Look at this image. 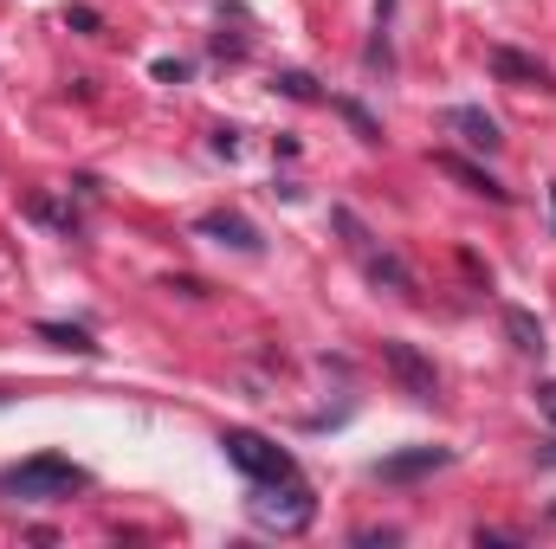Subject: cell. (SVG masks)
<instances>
[{"mask_svg":"<svg viewBox=\"0 0 556 549\" xmlns=\"http://www.w3.org/2000/svg\"><path fill=\"white\" fill-rule=\"evenodd\" d=\"M72 491H85V465H72L65 452H33L13 472H0V498H20V505H59Z\"/></svg>","mask_w":556,"mask_h":549,"instance_id":"6da1fadb","label":"cell"},{"mask_svg":"<svg viewBox=\"0 0 556 549\" xmlns=\"http://www.w3.org/2000/svg\"><path fill=\"white\" fill-rule=\"evenodd\" d=\"M247 511H253V524H260V531L298 537V531H311V518H317V498H311L298 478H278V485H260V498H253Z\"/></svg>","mask_w":556,"mask_h":549,"instance_id":"7a4b0ae2","label":"cell"},{"mask_svg":"<svg viewBox=\"0 0 556 549\" xmlns=\"http://www.w3.org/2000/svg\"><path fill=\"white\" fill-rule=\"evenodd\" d=\"M220 446H227V465H240L253 485H278V478H298V465H291V452L273 446L266 433H247V426H233V433H220Z\"/></svg>","mask_w":556,"mask_h":549,"instance_id":"3957f363","label":"cell"},{"mask_svg":"<svg viewBox=\"0 0 556 549\" xmlns=\"http://www.w3.org/2000/svg\"><path fill=\"white\" fill-rule=\"evenodd\" d=\"M382 362H389V375L402 382V395H408V401H433V395H440V375H433V362L420 356L415 343L389 336V343H382Z\"/></svg>","mask_w":556,"mask_h":549,"instance_id":"277c9868","label":"cell"},{"mask_svg":"<svg viewBox=\"0 0 556 549\" xmlns=\"http://www.w3.org/2000/svg\"><path fill=\"white\" fill-rule=\"evenodd\" d=\"M453 465V446H402L389 459H376V478L382 485H415V478H433Z\"/></svg>","mask_w":556,"mask_h":549,"instance_id":"5b68a950","label":"cell"},{"mask_svg":"<svg viewBox=\"0 0 556 549\" xmlns=\"http://www.w3.org/2000/svg\"><path fill=\"white\" fill-rule=\"evenodd\" d=\"M433 168H440V175H453V181H466L472 194H485V201H498V207L511 201V188H505L498 175H485V168H472V162H466V155H453V149H446V155H433Z\"/></svg>","mask_w":556,"mask_h":549,"instance_id":"8992f818","label":"cell"},{"mask_svg":"<svg viewBox=\"0 0 556 549\" xmlns=\"http://www.w3.org/2000/svg\"><path fill=\"white\" fill-rule=\"evenodd\" d=\"M201 233L207 240H220V246H233V253H260L266 240H260V227L253 220H240V214H201Z\"/></svg>","mask_w":556,"mask_h":549,"instance_id":"52a82bcc","label":"cell"},{"mask_svg":"<svg viewBox=\"0 0 556 549\" xmlns=\"http://www.w3.org/2000/svg\"><path fill=\"white\" fill-rule=\"evenodd\" d=\"M356 259H363L369 284H382V291H395V297H415V272H408V266H402L395 253H376V246H363Z\"/></svg>","mask_w":556,"mask_h":549,"instance_id":"ba28073f","label":"cell"},{"mask_svg":"<svg viewBox=\"0 0 556 549\" xmlns=\"http://www.w3.org/2000/svg\"><path fill=\"white\" fill-rule=\"evenodd\" d=\"M446 124H453V130H459V137L472 142V149H485V155H492V149H498V124H492V117H485V111H472V104H453V111H446Z\"/></svg>","mask_w":556,"mask_h":549,"instance_id":"9c48e42d","label":"cell"},{"mask_svg":"<svg viewBox=\"0 0 556 549\" xmlns=\"http://www.w3.org/2000/svg\"><path fill=\"white\" fill-rule=\"evenodd\" d=\"M492 72H498V78H518V85H538V91H551V72H544L531 52H511V46H498V52H492Z\"/></svg>","mask_w":556,"mask_h":549,"instance_id":"30bf717a","label":"cell"},{"mask_svg":"<svg viewBox=\"0 0 556 549\" xmlns=\"http://www.w3.org/2000/svg\"><path fill=\"white\" fill-rule=\"evenodd\" d=\"M505 336H511L525 356H544V349H551V343H544V323H538L525 304H505Z\"/></svg>","mask_w":556,"mask_h":549,"instance_id":"8fae6325","label":"cell"},{"mask_svg":"<svg viewBox=\"0 0 556 549\" xmlns=\"http://www.w3.org/2000/svg\"><path fill=\"white\" fill-rule=\"evenodd\" d=\"M39 336H46L52 349H72V356H98L91 330H78V323H39Z\"/></svg>","mask_w":556,"mask_h":549,"instance_id":"7c38bea8","label":"cell"},{"mask_svg":"<svg viewBox=\"0 0 556 549\" xmlns=\"http://www.w3.org/2000/svg\"><path fill=\"white\" fill-rule=\"evenodd\" d=\"M330 227H337V233L350 240V253H363V246H376V240H369V227H363V220H356L350 207H330Z\"/></svg>","mask_w":556,"mask_h":549,"instance_id":"4fadbf2b","label":"cell"},{"mask_svg":"<svg viewBox=\"0 0 556 549\" xmlns=\"http://www.w3.org/2000/svg\"><path fill=\"white\" fill-rule=\"evenodd\" d=\"M337 111L350 117V130H356V137H363V142H382V124H376V117H369L363 104H350V98H337Z\"/></svg>","mask_w":556,"mask_h":549,"instance_id":"5bb4252c","label":"cell"},{"mask_svg":"<svg viewBox=\"0 0 556 549\" xmlns=\"http://www.w3.org/2000/svg\"><path fill=\"white\" fill-rule=\"evenodd\" d=\"M33 220H52L59 233H78V214H65V207H52V201H33Z\"/></svg>","mask_w":556,"mask_h":549,"instance_id":"9a60e30c","label":"cell"},{"mask_svg":"<svg viewBox=\"0 0 556 549\" xmlns=\"http://www.w3.org/2000/svg\"><path fill=\"white\" fill-rule=\"evenodd\" d=\"M278 85H285V98H304V104H311V98H317V85H311V78H304V72H285V78H278Z\"/></svg>","mask_w":556,"mask_h":549,"instance_id":"2e32d148","label":"cell"},{"mask_svg":"<svg viewBox=\"0 0 556 549\" xmlns=\"http://www.w3.org/2000/svg\"><path fill=\"white\" fill-rule=\"evenodd\" d=\"M65 26H78V33H98V26H104V20H98V13H91V7H65Z\"/></svg>","mask_w":556,"mask_h":549,"instance_id":"e0dca14e","label":"cell"},{"mask_svg":"<svg viewBox=\"0 0 556 549\" xmlns=\"http://www.w3.org/2000/svg\"><path fill=\"white\" fill-rule=\"evenodd\" d=\"M538 413L556 426V382H538Z\"/></svg>","mask_w":556,"mask_h":549,"instance_id":"ac0fdd59","label":"cell"},{"mask_svg":"<svg viewBox=\"0 0 556 549\" xmlns=\"http://www.w3.org/2000/svg\"><path fill=\"white\" fill-rule=\"evenodd\" d=\"M155 78H162V85H181V78H188V65H181V59H162V65H155Z\"/></svg>","mask_w":556,"mask_h":549,"instance_id":"d6986e66","label":"cell"},{"mask_svg":"<svg viewBox=\"0 0 556 549\" xmlns=\"http://www.w3.org/2000/svg\"><path fill=\"white\" fill-rule=\"evenodd\" d=\"M214 149L220 155H240V130H214Z\"/></svg>","mask_w":556,"mask_h":549,"instance_id":"ffe728a7","label":"cell"},{"mask_svg":"<svg viewBox=\"0 0 556 549\" xmlns=\"http://www.w3.org/2000/svg\"><path fill=\"white\" fill-rule=\"evenodd\" d=\"M544 465H556V439H551V452H544Z\"/></svg>","mask_w":556,"mask_h":549,"instance_id":"44dd1931","label":"cell"},{"mask_svg":"<svg viewBox=\"0 0 556 549\" xmlns=\"http://www.w3.org/2000/svg\"><path fill=\"white\" fill-rule=\"evenodd\" d=\"M551 220H556V188H551Z\"/></svg>","mask_w":556,"mask_h":549,"instance_id":"7402d4cb","label":"cell"},{"mask_svg":"<svg viewBox=\"0 0 556 549\" xmlns=\"http://www.w3.org/2000/svg\"><path fill=\"white\" fill-rule=\"evenodd\" d=\"M551 518H556V505H551Z\"/></svg>","mask_w":556,"mask_h":549,"instance_id":"603a6c76","label":"cell"}]
</instances>
